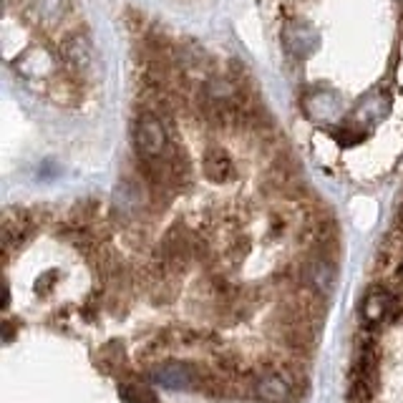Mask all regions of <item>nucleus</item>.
<instances>
[{"label": "nucleus", "instance_id": "obj_2", "mask_svg": "<svg viewBox=\"0 0 403 403\" xmlns=\"http://www.w3.org/2000/svg\"><path fill=\"white\" fill-rule=\"evenodd\" d=\"M154 380L164 388H174V391H179V388L192 386V373H189L186 365L167 363V365H162V368H156L154 371Z\"/></svg>", "mask_w": 403, "mask_h": 403}, {"label": "nucleus", "instance_id": "obj_4", "mask_svg": "<svg viewBox=\"0 0 403 403\" xmlns=\"http://www.w3.org/2000/svg\"><path fill=\"white\" fill-rule=\"evenodd\" d=\"M313 280H315V287H318L320 293L328 295L335 285V270L328 262H318L315 270H313Z\"/></svg>", "mask_w": 403, "mask_h": 403}, {"label": "nucleus", "instance_id": "obj_1", "mask_svg": "<svg viewBox=\"0 0 403 403\" xmlns=\"http://www.w3.org/2000/svg\"><path fill=\"white\" fill-rule=\"evenodd\" d=\"M136 144H139V151H144L147 156H154L162 151L164 147V132L162 124L151 117H144L136 126Z\"/></svg>", "mask_w": 403, "mask_h": 403}, {"label": "nucleus", "instance_id": "obj_3", "mask_svg": "<svg viewBox=\"0 0 403 403\" xmlns=\"http://www.w3.org/2000/svg\"><path fill=\"white\" fill-rule=\"evenodd\" d=\"M260 393H262L265 398H270V401H282V398H287L290 388H287V383L280 378V376H267V378L260 383Z\"/></svg>", "mask_w": 403, "mask_h": 403}, {"label": "nucleus", "instance_id": "obj_5", "mask_svg": "<svg viewBox=\"0 0 403 403\" xmlns=\"http://www.w3.org/2000/svg\"><path fill=\"white\" fill-rule=\"evenodd\" d=\"M227 171H230V162H227V156L222 154H210V159H207V174H210L212 179H222L227 177Z\"/></svg>", "mask_w": 403, "mask_h": 403}]
</instances>
